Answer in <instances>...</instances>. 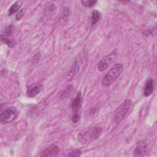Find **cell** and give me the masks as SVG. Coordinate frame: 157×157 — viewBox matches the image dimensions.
I'll return each instance as SVG.
<instances>
[{
  "instance_id": "obj_18",
  "label": "cell",
  "mask_w": 157,
  "mask_h": 157,
  "mask_svg": "<svg viewBox=\"0 0 157 157\" xmlns=\"http://www.w3.org/2000/svg\"><path fill=\"white\" fill-rule=\"evenodd\" d=\"M81 151L79 150H75L74 151H72L69 153H68V156H80L81 155Z\"/></svg>"
},
{
  "instance_id": "obj_5",
  "label": "cell",
  "mask_w": 157,
  "mask_h": 157,
  "mask_svg": "<svg viewBox=\"0 0 157 157\" xmlns=\"http://www.w3.org/2000/svg\"><path fill=\"white\" fill-rule=\"evenodd\" d=\"M82 59H83V58H82V56L81 54L78 55L75 58V59L72 63V65L66 75V78L68 81L71 80L77 75V72H78V71L80 69V66L82 64Z\"/></svg>"
},
{
  "instance_id": "obj_8",
  "label": "cell",
  "mask_w": 157,
  "mask_h": 157,
  "mask_svg": "<svg viewBox=\"0 0 157 157\" xmlns=\"http://www.w3.org/2000/svg\"><path fill=\"white\" fill-rule=\"evenodd\" d=\"M59 151V147L56 144H52L45 148L40 153L41 156H53L56 155Z\"/></svg>"
},
{
  "instance_id": "obj_9",
  "label": "cell",
  "mask_w": 157,
  "mask_h": 157,
  "mask_svg": "<svg viewBox=\"0 0 157 157\" xmlns=\"http://www.w3.org/2000/svg\"><path fill=\"white\" fill-rule=\"evenodd\" d=\"M155 90V83L154 81L151 78H148L145 84L144 88V94L145 97L151 95Z\"/></svg>"
},
{
  "instance_id": "obj_20",
  "label": "cell",
  "mask_w": 157,
  "mask_h": 157,
  "mask_svg": "<svg viewBox=\"0 0 157 157\" xmlns=\"http://www.w3.org/2000/svg\"><path fill=\"white\" fill-rule=\"evenodd\" d=\"M79 115L78 113H73V115L72 117V121L74 123H77L78 121L79 120Z\"/></svg>"
},
{
  "instance_id": "obj_2",
  "label": "cell",
  "mask_w": 157,
  "mask_h": 157,
  "mask_svg": "<svg viewBox=\"0 0 157 157\" xmlns=\"http://www.w3.org/2000/svg\"><path fill=\"white\" fill-rule=\"evenodd\" d=\"M102 129L101 127H93L90 129L81 132L78 134V140L82 144H85L98 139L102 134Z\"/></svg>"
},
{
  "instance_id": "obj_13",
  "label": "cell",
  "mask_w": 157,
  "mask_h": 157,
  "mask_svg": "<svg viewBox=\"0 0 157 157\" xmlns=\"http://www.w3.org/2000/svg\"><path fill=\"white\" fill-rule=\"evenodd\" d=\"M23 4V2L21 1H18L15 2L9 8V15H12L15 12L18 11L20 8L21 7Z\"/></svg>"
},
{
  "instance_id": "obj_10",
  "label": "cell",
  "mask_w": 157,
  "mask_h": 157,
  "mask_svg": "<svg viewBox=\"0 0 157 157\" xmlns=\"http://www.w3.org/2000/svg\"><path fill=\"white\" fill-rule=\"evenodd\" d=\"M82 97H81V93L80 91L78 92L76 97L72 101L71 104V107L73 111V113H78V112L80 109L81 105H82Z\"/></svg>"
},
{
  "instance_id": "obj_3",
  "label": "cell",
  "mask_w": 157,
  "mask_h": 157,
  "mask_svg": "<svg viewBox=\"0 0 157 157\" xmlns=\"http://www.w3.org/2000/svg\"><path fill=\"white\" fill-rule=\"evenodd\" d=\"M132 105V101L128 99L123 101V102L116 109L114 112L113 120L115 124H119L127 115Z\"/></svg>"
},
{
  "instance_id": "obj_19",
  "label": "cell",
  "mask_w": 157,
  "mask_h": 157,
  "mask_svg": "<svg viewBox=\"0 0 157 157\" xmlns=\"http://www.w3.org/2000/svg\"><path fill=\"white\" fill-rule=\"evenodd\" d=\"M24 13H25V12H24V9H21V10L17 13V15H16V16H15V19H16L17 20H21V18L23 17Z\"/></svg>"
},
{
  "instance_id": "obj_14",
  "label": "cell",
  "mask_w": 157,
  "mask_h": 157,
  "mask_svg": "<svg viewBox=\"0 0 157 157\" xmlns=\"http://www.w3.org/2000/svg\"><path fill=\"white\" fill-rule=\"evenodd\" d=\"M14 30H15V26L13 25H10L5 28L2 36H4V37H9L13 34Z\"/></svg>"
},
{
  "instance_id": "obj_1",
  "label": "cell",
  "mask_w": 157,
  "mask_h": 157,
  "mask_svg": "<svg viewBox=\"0 0 157 157\" xmlns=\"http://www.w3.org/2000/svg\"><path fill=\"white\" fill-rule=\"evenodd\" d=\"M123 69L121 63L115 64L104 76L101 80V85L104 87H109L117 79Z\"/></svg>"
},
{
  "instance_id": "obj_4",
  "label": "cell",
  "mask_w": 157,
  "mask_h": 157,
  "mask_svg": "<svg viewBox=\"0 0 157 157\" xmlns=\"http://www.w3.org/2000/svg\"><path fill=\"white\" fill-rule=\"evenodd\" d=\"M17 110L15 107H9L2 112L0 116V121L2 124L12 121L17 116Z\"/></svg>"
},
{
  "instance_id": "obj_12",
  "label": "cell",
  "mask_w": 157,
  "mask_h": 157,
  "mask_svg": "<svg viewBox=\"0 0 157 157\" xmlns=\"http://www.w3.org/2000/svg\"><path fill=\"white\" fill-rule=\"evenodd\" d=\"M74 90V86H73V85L71 84L67 85L64 89H63L59 94V97L61 99H64L66 98H67L68 96H69L73 92V91Z\"/></svg>"
},
{
  "instance_id": "obj_7",
  "label": "cell",
  "mask_w": 157,
  "mask_h": 157,
  "mask_svg": "<svg viewBox=\"0 0 157 157\" xmlns=\"http://www.w3.org/2000/svg\"><path fill=\"white\" fill-rule=\"evenodd\" d=\"M147 150V144L144 140H140L137 143L134 150V156H142L145 155Z\"/></svg>"
},
{
  "instance_id": "obj_6",
  "label": "cell",
  "mask_w": 157,
  "mask_h": 157,
  "mask_svg": "<svg viewBox=\"0 0 157 157\" xmlns=\"http://www.w3.org/2000/svg\"><path fill=\"white\" fill-rule=\"evenodd\" d=\"M115 57H116L115 50L112 52L111 53H110L109 55L103 57L98 63V69L99 71H104L110 64V63L114 60Z\"/></svg>"
},
{
  "instance_id": "obj_11",
  "label": "cell",
  "mask_w": 157,
  "mask_h": 157,
  "mask_svg": "<svg viewBox=\"0 0 157 157\" xmlns=\"http://www.w3.org/2000/svg\"><path fill=\"white\" fill-rule=\"evenodd\" d=\"M42 85L40 84L35 83L29 86L27 90L26 94L29 98L35 97L41 90Z\"/></svg>"
},
{
  "instance_id": "obj_15",
  "label": "cell",
  "mask_w": 157,
  "mask_h": 157,
  "mask_svg": "<svg viewBox=\"0 0 157 157\" xmlns=\"http://www.w3.org/2000/svg\"><path fill=\"white\" fill-rule=\"evenodd\" d=\"M101 14L100 12L96 10H94L91 13V23L92 25L96 24L100 19Z\"/></svg>"
},
{
  "instance_id": "obj_16",
  "label": "cell",
  "mask_w": 157,
  "mask_h": 157,
  "mask_svg": "<svg viewBox=\"0 0 157 157\" xmlns=\"http://www.w3.org/2000/svg\"><path fill=\"white\" fill-rule=\"evenodd\" d=\"M97 2V1L96 0H88V1H81L82 4L86 7H91L94 6L96 3Z\"/></svg>"
},
{
  "instance_id": "obj_17",
  "label": "cell",
  "mask_w": 157,
  "mask_h": 157,
  "mask_svg": "<svg viewBox=\"0 0 157 157\" xmlns=\"http://www.w3.org/2000/svg\"><path fill=\"white\" fill-rule=\"evenodd\" d=\"M2 40L10 47H13L15 45V41L12 39H9V37L2 36Z\"/></svg>"
}]
</instances>
